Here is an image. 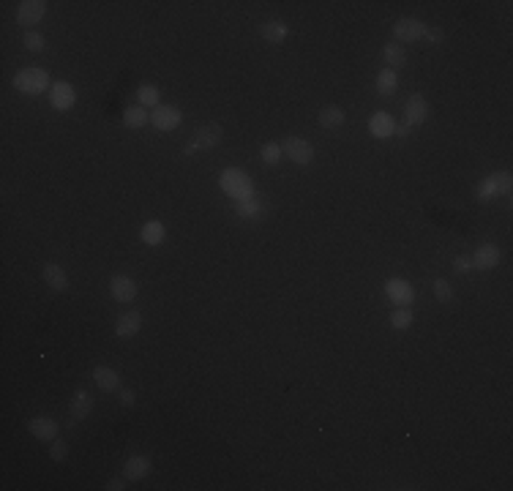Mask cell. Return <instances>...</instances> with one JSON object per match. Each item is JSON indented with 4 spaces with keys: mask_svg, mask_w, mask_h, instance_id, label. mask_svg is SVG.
Returning <instances> with one entry per match:
<instances>
[{
    "mask_svg": "<svg viewBox=\"0 0 513 491\" xmlns=\"http://www.w3.org/2000/svg\"><path fill=\"white\" fill-rule=\"evenodd\" d=\"M500 257H503V254H500V249H497L494 243H483L470 260H473V267H475V270H494V267L500 265Z\"/></svg>",
    "mask_w": 513,
    "mask_h": 491,
    "instance_id": "e0dca14e",
    "label": "cell"
},
{
    "mask_svg": "<svg viewBox=\"0 0 513 491\" xmlns=\"http://www.w3.org/2000/svg\"><path fill=\"white\" fill-rule=\"evenodd\" d=\"M134 401H137V393L126 388V391H121V407H134Z\"/></svg>",
    "mask_w": 513,
    "mask_h": 491,
    "instance_id": "8d00e7d4",
    "label": "cell"
},
{
    "mask_svg": "<svg viewBox=\"0 0 513 491\" xmlns=\"http://www.w3.org/2000/svg\"><path fill=\"white\" fill-rule=\"evenodd\" d=\"M22 44H25V49H31V52H41V49L47 47V38H44L38 31H28L22 36Z\"/></svg>",
    "mask_w": 513,
    "mask_h": 491,
    "instance_id": "1f68e13d",
    "label": "cell"
},
{
    "mask_svg": "<svg viewBox=\"0 0 513 491\" xmlns=\"http://www.w3.org/2000/svg\"><path fill=\"white\" fill-rule=\"evenodd\" d=\"M14 88H17L20 93H25V96H38V93H44V91L52 88L49 71L36 68V65L22 68V71H17V77H14Z\"/></svg>",
    "mask_w": 513,
    "mask_h": 491,
    "instance_id": "3957f363",
    "label": "cell"
},
{
    "mask_svg": "<svg viewBox=\"0 0 513 491\" xmlns=\"http://www.w3.org/2000/svg\"><path fill=\"white\" fill-rule=\"evenodd\" d=\"M137 98H139V107H145V109H148V107H151V109H156V107H159L161 93H159V88H156V85H148V82H145V85H139V88H137Z\"/></svg>",
    "mask_w": 513,
    "mask_h": 491,
    "instance_id": "f546056e",
    "label": "cell"
},
{
    "mask_svg": "<svg viewBox=\"0 0 513 491\" xmlns=\"http://www.w3.org/2000/svg\"><path fill=\"white\" fill-rule=\"evenodd\" d=\"M151 472H153V461L148 456H142V453L128 456L126 464H123V475H126L128 481H145Z\"/></svg>",
    "mask_w": 513,
    "mask_h": 491,
    "instance_id": "5bb4252c",
    "label": "cell"
},
{
    "mask_svg": "<svg viewBox=\"0 0 513 491\" xmlns=\"http://www.w3.org/2000/svg\"><path fill=\"white\" fill-rule=\"evenodd\" d=\"M139 237H142V243L145 246H161L164 243V237H167V227L156 221V219H151V221H145L142 229H139Z\"/></svg>",
    "mask_w": 513,
    "mask_h": 491,
    "instance_id": "d4e9b609",
    "label": "cell"
},
{
    "mask_svg": "<svg viewBox=\"0 0 513 491\" xmlns=\"http://www.w3.org/2000/svg\"><path fill=\"white\" fill-rule=\"evenodd\" d=\"M383 58H385V68L396 71V68H404L407 65V49L396 41H388L383 47Z\"/></svg>",
    "mask_w": 513,
    "mask_h": 491,
    "instance_id": "603a6c76",
    "label": "cell"
},
{
    "mask_svg": "<svg viewBox=\"0 0 513 491\" xmlns=\"http://www.w3.org/2000/svg\"><path fill=\"white\" fill-rule=\"evenodd\" d=\"M385 293H388V300H393L396 306H413V300H415L413 284L407 279H399V276L385 281Z\"/></svg>",
    "mask_w": 513,
    "mask_h": 491,
    "instance_id": "8fae6325",
    "label": "cell"
},
{
    "mask_svg": "<svg viewBox=\"0 0 513 491\" xmlns=\"http://www.w3.org/2000/svg\"><path fill=\"white\" fill-rule=\"evenodd\" d=\"M28 431H31L38 442H52V439H58V434H61V426H58V421H55V418L38 415V418H31V421H28Z\"/></svg>",
    "mask_w": 513,
    "mask_h": 491,
    "instance_id": "7c38bea8",
    "label": "cell"
},
{
    "mask_svg": "<svg viewBox=\"0 0 513 491\" xmlns=\"http://www.w3.org/2000/svg\"><path fill=\"white\" fill-rule=\"evenodd\" d=\"M413 322H415V314L410 311V306H396L390 311V325L396 327V330H407Z\"/></svg>",
    "mask_w": 513,
    "mask_h": 491,
    "instance_id": "f1b7e54d",
    "label": "cell"
},
{
    "mask_svg": "<svg viewBox=\"0 0 513 491\" xmlns=\"http://www.w3.org/2000/svg\"><path fill=\"white\" fill-rule=\"evenodd\" d=\"M287 33H289V28L282 22V20H268V22L259 25V36H262L268 44H284V41H287Z\"/></svg>",
    "mask_w": 513,
    "mask_h": 491,
    "instance_id": "7402d4cb",
    "label": "cell"
},
{
    "mask_svg": "<svg viewBox=\"0 0 513 491\" xmlns=\"http://www.w3.org/2000/svg\"><path fill=\"white\" fill-rule=\"evenodd\" d=\"M91 412H93V396L85 391V388L74 391L71 407H68V415H71V421H88V418H91Z\"/></svg>",
    "mask_w": 513,
    "mask_h": 491,
    "instance_id": "2e32d148",
    "label": "cell"
},
{
    "mask_svg": "<svg viewBox=\"0 0 513 491\" xmlns=\"http://www.w3.org/2000/svg\"><path fill=\"white\" fill-rule=\"evenodd\" d=\"M49 104H52V109H58V112L74 109V104H77V91H74V85L66 82V79L52 82V88H49Z\"/></svg>",
    "mask_w": 513,
    "mask_h": 491,
    "instance_id": "ba28073f",
    "label": "cell"
},
{
    "mask_svg": "<svg viewBox=\"0 0 513 491\" xmlns=\"http://www.w3.org/2000/svg\"><path fill=\"white\" fill-rule=\"evenodd\" d=\"M259 159H262V164H268V166H279V164L284 162V150H282L279 142H265L259 148Z\"/></svg>",
    "mask_w": 513,
    "mask_h": 491,
    "instance_id": "83f0119b",
    "label": "cell"
},
{
    "mask_svg": "<svg viewBox=\"0 0 513 491\" xmlns=\"http://www.w3.org/2000/svg\"><path fill=\"white\" fill-rule=\"evenodd\" d=\"M429 44H443L445 41V33H443V28H426V36H423Z\"/></svg>",
    "mask_w": 513,
    "mask_h": 491,
    "instance_id": "e575fe53",
    "label": "cell"
},
{
    "mask_svg": "<svg viewBox=\"0 0 513 491\" xmlns=\"http://www.w3.org/2000/svg\"><path fill=\"white\" fill-rule=\"evenodd\" d=\"M222 139H224V129L219 123H199L194 129L192 139L183 145V156H194L199 150H213L222 145Z\"/></svg>",
    "mask_w": 513,
    "mask_h": 491,
    "instance_id": "7a4b0ae2",
    "label": "cell"
},
{
    "mask_svg": "<svg viewBox=\"0 0 513 491\" xmlns=\"http://www.w3.org/2000/svg\"><path fill=\"white\" fill-rule=\"evenodd\" d=\"M282 150H284V156H287L289 162L298 164V166H306V164L314 162V148L303 137H287L282 142Z\"/></svg>",
    "mask_w": 513,
    "mask_h": 491,
    "instance_id": "277c9868",
    "label": "cell"
},
{
    "mask_svg": "<svg viewBox=\"0 0 513 491\" xmlns=\"http://www.w3.org/2000/svg\"><path fill=\"white\" fill-rule=\"evenodd\" d=\"M126 481H128L126 475H123V478H112V481H109L104 489H107V491H123V489H126Z\"/></svg>",
    "mask_w": 513,
    "mask_h": 491,
    "instance_id": "d590c367",
    "label": "cell"
},
{
    "mask_svg": "<svg viewBox=\"0 0 513 491\" xmlns=\"http://www.w3.org/2000/svg\"><path fill=\"white\" fill-rule=\"evenodd\" d=\"M393 131H396V120L388 112H383V109L369 118V134L374 139H388V137H393Z\"/></svg>",
    "mask_w": 513,
    "mask_h": 491,
    "instance_id": "ac0fdd59",
    "label": "cell"
},
{
    "mask_svg": "<svg viewBox=\"0 0 513 491\" xmlns=\"http://www.w3.org/2000/svg\"><path fill=\"white\" fill-rule=\"evenodd\" d=\"M219 186H222V192H224L227 196H232V202H235V199H249V196H254V183H252L249 172H243L240 166H227L224 172L219 175Z\"/></svg>",
    "mask_w": 513,
    "mask_h": 491,
    "instance_id": "6da1fadb",
    "label": "cell"
},
{
    "mask_svg": "<svg viewBox=\"0 0 513 491\" xmlns=\"http://www.w3.org/2000/svg\"><path fill=\"white\" fill-rule=\"evenodd\" d=\"M410 131H413V126H407V123H396L393 137H399V139H407V137H410Z\"/></svg>",
    "mask_w": 513,
    "mask_h": 491,
    "instance_id": "74e56055",
    "label": "cell"
},
{
    "mask_svg": "<svg viewBox=\"0 0 513 491\" xmlns=\"http://www.w3.org/2000/svg\"><path fill=\"white\" fill-rule=\"evenodd\" d=\"M232 208H235V216H238V219H243V221H256V219H262V216H265V208H262V202H259L256 196H249V199H235V202H232Z\"/></svg>",
    "mask_w": 513,
    "mask_h": 491,
    "instance_id": "ffe728a7",
    "label": "cell"
},
{
    "mask_svg": "<svg viewBox=\"0 0 513 491\" xmlns=\"http://www.w3.org/2000/svg\"><path fill=\"white\" fill-rule=\"evenodd\" d=\"M396 88H399V77H396V71L383 68V71L377 74V93H380V96H393V93H396Z\"/></svg>",
    "mask_w": 513,
    "mask_h": 491,
    "instance_id": "484cf974",
    "label": "cell"
},
{
    "mask_svg": "<svg viewBox=\"0 0 513 491\" xmlns=\"http://www.w3.org/2000/svg\"><path fill=\"white\" fill-rule=\"evenodd\" d=\"M41 279H44V284H47L49 290H55V293H66V290H68V273H66L58 262H47V265L41 267Z\"/></svg>",
    "mask_w": 513,
    "mask_h": 491,
    "instance_id": "9a60e30c",
    "label": "cell"
},
{
    "mask_svg": "<svg viewBox=\"0 0 513 491\" xmlns=\"http://www.w3.org/2000/svg\"><path fill=\"white\" fill-rule=\"evenodd\" d=\"M431 115V107H429V98L423 93H415V96L407 98L404 104V123L407 126H423Z\"/></svg>",
    "mask_w": 513,
    "mask_h": 491,
    "instance_id": "52a82bcc",
    "label": "cell"
},
{
    "mask_svg": "<svg viewBox=\"0 0 513 491\" xmlns=\"http://www.w3.org/2000/svg\"><path fill=\"white\" fill-rule=\"evenodd\" d=\"M49 458H52L55 464H63L66 458H68V442H63V439H52V442H49Z\"/></svg>",
    "mask_w": 513,
    "mask_h": 491,
    "instance_id": "d6a6232c",
    "label": "cell"
},
{
    "mask_svg": "<svg viewBox=\"0 0 513 491\" xmlns=\"http://www.w3.org/2000/svg\"><path fill=\"white\" fill-rule=\"evenodd\" d=\"M142 327V314L139 311H123L115 322V336L118 338H134Z\"/></svg>",
    "mask_w": 513,
    "mask_h": 491,
    "instance_id": "d6986e66",
    "label": "cell"
},
{
    "mask_svg": "<svg viewBox=\"0 0 513 491\" xmlns=\"http://www.w3.org/2000/svg\"><path fill=\"white\" fill-rule=\"evenodd\" d=\"M473 270V260L467 257V254H459V257H453V273H459V276H467Z\"/></svg>",
    "mask_w": 513,
    "mask_h": 491,
    "instance_id": "836d02e7",
    "label": "cell"
},
{
    "mask_svg": "<svg viewBox=\"0 0 513 491\" xmlns=\"http://www.w3.org/2000/svg\"><path fill=\"white\" fill-rule=\"evenodd\" d=\"M511 194V172H491L481 186L475 189V199H491V196Z\"/></svg>",
    "mask_w": 513,
    "mask_h": 491,
    "instance_id": "5b68a950",
    "label": "cell"
},
{
    "mask_svg": "<svg viewBox=\"0 0 513 491\" xmlns=\"http://www.w3.org/2000/svg\"><path fill=\"white\" fill-rule=\"evenodd\" d=\"M431 290H434V297H437L440 303H450V300H453V287H450L448 279H434Z\"/></svg>",
    "mask_w": 513,
    "mask_h": 491,
    "instance_id": "4dcf8cb0",
    "label": "cell"
},
{
    "mask_svg": "<svg viewBox=\"0 0 513 491\" xmlns=\"http://www.w3.org/2000/svg\"><path fill=\"white\" fill-rule=\"evenodd\" d=\"M426 22H420L415 17H401L393 22V36H396V44L404 41V44H413V41H420L426 36Z\"/></svg>",
    "mask_w": 513,
    "mask_h": 491,
    "instance_id": "8992f818",
    "label": "cell"
},
{
    "mask_svg": "<svg viewBox=\"0 0 513 491\" xmlns=\"http://www.w3.org/2000/svg\"><path fill=\"white\" fill-rule=\"evenodd\" d=\"M44 14H47V3L44 0H22L17 6V25L33 28V25H38L44 20Z\"/></svg>",
    "mask_w": 513,
    "mask_h": 491,
    "instance_id": "30bf717a",
    "label": "cell"
},
{
    "mask_svg": "<svg viewBox=\"0 0 513 491\" xmlns=\"http://www.w3.org/2000/svg\"><path fill=\"white\" fill-rule=\"evenodd\" d=\"M183 120V112L172 104H159L153 112H151V123L159 131H175Z\"/></svg>",
    "mask_w": 513,
    "mask_h": 491,
    "instance_id": "9c48e42d",
    "label": "cell"
},
{
    "mask_svg": "<svg viewBox=\"0 0 513 491\" xmlns=\"http://www.w3.org/2000/svg\"><path fill=\"white\" fill-rule=\"evenodd\" d=\"M148 120H151V115L145 107H126V112H123V123L128 129H142V126H148Z\"/></svg>",
    "mask_w": 513,
    "mask_h": 491,
    "instance_id": "4316f807",
    "label": "cell"
},
{
    "mask_svg": "<svg viewBox=\"0 0 513 491\" xmlns=\"http://www.w3.org/2000/svg\"><path fill=\"white\" fill-rule=\"evenodd\" d=\"M317 123H320L322 129H342V126L347 123V115H344V109H342V107L330 104V107H322L320 109Z\"/></svg>",
    "mask_w": 513,
    "mask_h": 491,
    "instance_id": "cb8c5ba5",
    "label": "cell"
},
{
    "mask_svg": "<svg viewBox=\"0 0 513 491\" xmlns=\"http://www.w3.org/2000/svg\"><path fill=\"white\" fill-rule=\"evenodd\" d=\"M93 380H96V385L104 393H112L121 388V374L112 366H96L93 368Z\"/></svg>",
    "mask_w": 513,
    "mask_h": 491,
    "instance_id": "44dd1931",
    "label": "cell"
},
{
    "mask_svg": "<svg viewBox=\"0 0 513 491\" xmlns=\"http://www.w3.org/2000/svg\"><path fill=\"white\" fill-rule=\"evenodd\" d=\"M109 293H112V297L118 303H131L137 297V281L131 276H126V273H115L109 279Z\"/></svg>",
    "mask_w": 513,
    "mask_h": 491,
    "instance_id": "4fadbf2b",
    "label": "cell"
}]
</instances>
